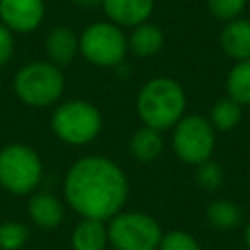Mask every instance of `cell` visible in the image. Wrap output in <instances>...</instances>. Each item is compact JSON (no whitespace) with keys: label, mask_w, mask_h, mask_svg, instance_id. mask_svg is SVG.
<instances>
[{"label":"cell","mask_w":250,"mask_h":250,"mask_svg":"<svg viewBox=\"0 0 250 250\" xmlns=\"http://www.w3.org/2000/svg\"><path fill=\"white\" fill-rule=\"evenodd\" d=\"M162 234L156 219L139 211H121L107 225L109 244L115 250H158Z\"/></svg>","instance_id":"obj_6"},{"label":"cell","mask_w":250,"mask_h":250,"mask_svg":"<svg viewBox=\"0 0 250 250\" xmlns=\"http://www.w3.org/2000/svg\"><path fill=\"white\" fill-rule=\"evenodd\" d=\"M184 88L168 76L150 78L137 96V113L141 121L152 129H168L184 117Z\"/></svg>","instance_id":"obj_2"},{"label":"cell","mask_w":250,"mask_h":250,"mask_svg":"<svg viewBox=\"0 0 250 250\" xmlns=\"http://www.w3.org/2000/svg\"><path fill=\"white\" fill-rule=\"evenodd\" d=\"M78 49L80 55L96 66H117L129 51L125 33L111 21L90 23L78 35Z\"/></svg>","instance_id":"obj_7"},{"label":"cell","mask_w":250,"mask_h":250,"mask_svg":"<svg viewBox=\"0 0 250 250\" xmlns=\"http://www.w3.org/2000/svg\"><path fill=\"white\" fill-rule=\"evenodd\" d=\"M45 53L49 57V62L57 66H66L74 61V57L80 53L78 49V35L64 25L53 27L47 33L45 39Z\"/></svg>","instance_id":"obj_11"},{"label":"cell","mask_w":250,"mask_h":250,"mask_svg":"<svg viewBox=\"0 0 250 250\" xmlns=\"http://www.w3.org/2000/svg\"><path fill=\"white\" fill-rule=\"evenodd\" d=\"M129 148H131V154L135 156V160L152 162L160 156V152L164 148V141H162V135L158 129L143 125L133 133V137L129 141Z\"/></svg>","instance_id":"obj_16"},{"label":"cell","mask_w":250,"mask_h":250,"mask_svg":"<svg viewBox=\"0 0 250 250\" xmlns=\"http://www.w3.org/2000/svg\"><path fill=\"white\" fill-rule=\"evenodd\" d=\"M244 240H246V246L250 248V223H248L246 229H244Z\"/></svg>","instance_id":"obj_26"},{"label":"cell","mask_w":250,"mask_h":250,"mask_svg":"<svg viewBox=\"0 0 250 250\" xmlns=\"http://www.w3.org/2000/svg\"><path fill=\"white\" fill-rule=\"evenodd\" d=\"M172 146L182 162L197 166L213 154L215 129L201 115H186L174 125Z\"/></svg>","instance_id":"obj_8"},{"label":"cell","mask_w":250,"mask_h":250,"mask_svg":"<svg viewBox=\"0 0 250 250\" xmlns=\"http://www.w3.org/2000/svg\"><path fill=\"white\" fill-rule=\"evenodd\" d=\"M158 250H201L197 240L186 230H170L162 234Z\"/></svg>","instance_id":"obj_22"},{"label":"cell","mask_w":250,"mask_h":250,"mask_svg":"<svg viewBox=\"0 0 250 250\" xmlns=\"http://www.w3.org/2000/svg\"><path fill=\"white\" fill-rule=\"evenodd\" d=\"M242 219V213L238 209L236 203L229 201V199H217L207 207V221L223 230L234 229Z\"/></svg>","instance_id":"obj_19"},{"label":"cell","mask_w":250,"mask_h":250,"mask_svg":"<svg viewBox=\"0 0 250 250\" xmlns=\"http://www.w3.org/2000/svg\"><path fill=\"white\" fill-rule=\"evenodd\" d=\"M229 98L240 105L250 104V59L238 61L227 76Z\"/></svg>","instance_id":"obj_17"},{"label":"cell","mask_w":250,"mask_h":250,"mask_svg":"<svg viewBox=\"0 0 250 250\" xmlns=\"http://www.w3.org/2000/svg\"><path fill=\"white\" fill-rule=\"evenodd\" d=\"M107 242V225L100 219H82L70 234L72 250H105Z\"/></svg>","instance_id":"obj_14"},{"label":"cell","mask_w":250,"mask_h":250,"mask_svg":"<svg viewBox=\"0 0 250 250\" xmlns=\"http://www.w3.org/2000/svg\"><path fill=\"white\" fill-rule=\"evenodd\" d=\"M51 125L62 143L82 146L100 135L102 113L94 104L86 100H68L53 111Z\"/></svg>","instance_id":"obj_4"},{"label":"cell","mask_w":250,"mask_h":250,"mask_svg":"<svg viewBox=\"0 0 250 250\" xmlns=\"http://www.w3.org/2000/svg\"><path fill=\"white\" fill-rule=\"evenodd\" d=\"M223 178H225L223 168H221L217 162H213V160H205V162L197 164L195 182H197L203 189H207V191H215V189L223 184Z\"/></svg>","instance_id":"obj_21"},{"label":"cell","mask_w":250,"mask_h":250,"mask_svg":"<svg viewBox=\"0 0 250 250\" xmlns=\"http://www.w3.org/2000/svg\"><path fill=\"white\" fill-rule=\"evenodd\" d=\"M221 47L234 61L250 59V20L236 18L227 21L221 31Z\"/></svg>","instance_id":"obj_12"},{"label":"cell","mask_w":250,"mask_h":250,"mask_svg":"<svg viewBox=\"0 0 250 250\" xmlns=\"http://www.w3.org/2000/svg\"><path fill=\"white\" fill-rule=\"evenodd\" d=\"M45 18L43 0H0V21L12 33L35 31Z\"/></svg>","instance_id":"obj_9"},{"label":"cell","mask_w":250,"mask_h":250,"mask_svg":"<svg viewBox=\"0 0 250 250\" xmlns=\"http://www.w3.org/2000/svg\"><path fill=\"white\" fill-rule=\"evenodd\" d=\"M127 47L137 57H154L164 47V31L150 21L135 25L127 37Z\"/></svg>","instance_id":"obj_15"},{"label":"cell","mask_w":250,"mask_h":250,"mask_svg":"<svg viewBox=\"0 0 250 250\" xmlns=\"http://www.w3.org/2000/svg\"><path fill=\"white\" fill-rule=\"evenodd\" d=\"M27 215L37 227L55 229L64 217V205L53 193H35L27 203Z\"/></svg>","instance_id":"obj_13"},{"label":"cell","mask_w":250,"mask_h":250,"mask_svg":"<svg viewBox=\"0 0 250 250\" xmlns=\"http://www.w3.org/2000/svg\"><path fill=\"white\" fill-rule=\"evenodd\" d=\"M240 117H242L240 104H236L230 98H221L211 107V121L209 123L213 125V129L230 131L240 123Z\"/></svg>","instance_id":"obj_18"},{"label":"cell","mask_w":250,"mask_h":250,"mask_svg":"<svg viewBox=\"0 0 250 250\" xmlns=\"http://www.w3.org/2000/svg\"><path fill=\"white\" fill-rule=\"evenodd\" d=\"M43 176L39 154L21 143L8 145L0 150V186L16 195L31 193Z\"/></svg>","instance_id":"obj_5"},{"label":"cell","mask_w":250,"mask_h":250,"mask_svg":"<svg viewBox=\"0 0 250 250\" xmlns=\"http://www.w3.org/2000/svg\"><path fill=\"white\" fill-rule=\"evenodd\" d=\"M14 92L31 107H47L62 96L64 74L49 61L27 62L14 76Z\"/></svg>","instance_id":"obj_3"},{"label":"cell","mask_w":250,"mask_h":250,"mask_svg":"<svg viewBox=\"0 0 250 250\" xmlns=\"http://www.w3.org/2000/svg\"><path fill=\"white\" fill-rule=\"evenodd\" d=\"M209 12L223 21L236 20L246 6V0H207Z\"/></svg>","instance_id":"obj_23"},{"label":"cell","mask_w":250,"mask_h":250,"mask_svg":"<svg viewBox=\"0 0 250 250\" xmlns=\"http://www.w3.org/2000/svg\"><path fill=\"white\" fill-rule=\"evenodd\" d=\"M29 238V230L25 225L8 221L0 225V248L2 250H20Z\"/></svg>","instance_id":"obj_20"},{"label":"cell","mask_w":250,"mask_h":250,"mask_svg":"<svg viewBox=\"0 0 250 250\" xmlns=\"http://www.w3.org/2000/svg\"><path fill=\"white\" fill-rule=\"evenodd\" d=\"M129 195L123 170L109 158H78L64 178V199L82 219L107 221L121 213Z\"/></svg>","instance_id":"obj_1"},{"label":"cell","mask_w":250,"mask_h":250,"mask_svg":"<svg viewBox=\"0 0 250 250\" xmlns=\"http://www.w3.org/2000/svg\"><path fill=\"white\" fill-rule=\"evenodd\" d=\"M76 8H82V10H92V8H102V2L104 0H70Z\"/></svg>","instance_id":"obj_25"},{"label":"cell","mask_w":250,"mask_h":250,"mask_svg":"<svg viewBox=\"0 0 250 250\" xmlns=\"http://www.w3.org/2000/svg\"><path fill=\"white\" fill-rule=\"evenodd\" d=\"M102 10L107 16V21L119 27H135L148 21L154 0H104Z\"/></svg>","instance_id":"obj_10"},{"label":"cell","mask_w":250,"mask_h":250,"mask_svg":"<svg viewBox=\"0 0 250 250\" xmlns=\"http://www.w3.org/2000/svg\"><path fill=\"white\" fill-rule=\"evenodd\" d=\"M14 55V33L0 21V66H4Z\"/></svg>","instance_id":"obj_24"}]
</instances>
